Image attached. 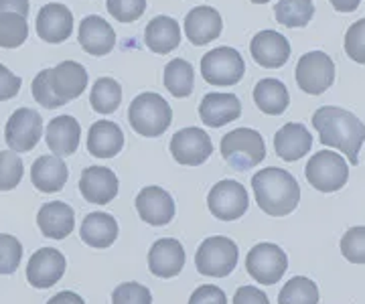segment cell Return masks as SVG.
I'll use <instances>...</instances> for the list:
<instances>
[{
	"instance_id": "d4e9b609",
	"label": "cell",
	"mask_w": 365,
	"mask_h": 304,
	"mask_svg": "<svg viewBox=\"0 0 365 304\" xmlns=\"http://www.w3.org/2000/svg\"><path fill=\"white\" fill-rule=\"evenodd\" d=\"M45 140L55 157H71L81 140V126L73 116H57L49 122Z\"/></svg>"
},
{
	"instance_id": "4dcf8cb0",
	"label": "cell",
	"mask_w": 365,
	"mask_h": 304,
	"mask_svg": "<svg viewBox=\"0 0 365 304\" xmlns=\"http://www.w3.org/2000/svg\"><path fill=\"white\" fill-rule=\"evenodd\" d=\"M163 80H165V88L175 98H189L193 93V88H195V71L187 59L177 57V59L167 63Z\"/></svg>"
},
{
	"instance_id": "6da1fadb",
	"label": "cell",
	"mask_w": 365,
	"mask_h": 304,
	"mask_svg": "<svg viewBox=\"0 0 365 304\" xmlns=\"http://www.w3.org/2000/svg\"><path fill=\"white\" fill-rule=\"evenodd\" d=\"M313 126L323 145L337 148L353 167L359 162V150L365 142V126L355 114L337 106H323L313 114Z\"/></svg>"
},
{
	"instance_id": "603a6c76",
	"label": "cell",
	"mask_w": 365,
	"mask_h": 304,
	"mask_svg": "<svg viewBox=\"0 0 365 304\" xmlns=\"http://www.w3.org/2000/svg\"><path fill=\"white\" fill-rule=\"evenodd\" d=\"M37 225L45 238L66 239L76 227V211L63 201H49L37 213Z\"/></svg>"
},
{
	"instance_id": "9a60e30c",
	"label": "cell",
	"mask_w": 365,
	"mask_h": 304,
	"mask_svg": "<svg viewBox=\"0 0 365 304\" xmlns=\"http://www.w3.org/2000/svg\"><path fill=\"white\" fill-rule=\"evenodd\" d=\"M136 211L148 225L163 227L175 217V201L163 187H144L136 195Z\"/></svg>"
},
{
	"instance_id": "f1b7e54d",
	"label": "cell",
	"mask_w": 365,
	"mask_h": 304,
	"mask_svg": "<svg viewBox=\"0 0 365 304\" xmlns=\"http://www.w3.org/2000/svg\"><path fill=\"white\" fill-rule=\"evenodd\" d=\"M79 236L83 239V243H88L90 248L96 250H106L110 248L118 238V221L110 213H90L83 221Z\"/></svg>"
},
{
	"instance_id": "d6986e66",
	"label": "cell",
	"mask_w": 365,
	"mask_h": 304,
	"mask_svg": "<svg viewBox=\"0 0 365 304\" xmlns=\"http://www.w3.org/2000/svg\"><path fill=\"white\" fill-rule=\"evenodd\" d=\"M79 45L88 55L93 57H104L116 45V33L110 23H106L102 16L90 14L79 23Z\"/></svg>"
},
{
	"instance_id": "9c48e42d",
	"label": "cell",
	"mask_w": 365,
	"mask_h": 304,
	"mask_svg": "<svg viewBox=\"0 0 365 304\" xmlns=\"http://www.w3.org/2000/svg\"><path fill=\"white\" fill-rule=\"evenodd\" d=\"M207 207L213 217H217L222 221H235V219L244 217V213L248 211V191H246V187L234 179L220 181L209 191Z\"/></svg>"
},
{
	"instance_id": "4316f807",
	"label": "cell",
	"mask_w": 365,
	"mask_h": 304,
	"mask_svg": "<svg viewBox=\"0 0 365 304\" xmlns=\"http://www.w3.org/2000/svg\"><path fill=\"white\" fill-rule=\"evenodd\" d=\"M144 43L157 55H169L181 43V27L173 16H155L144 28Z\"/></svg>"
},
{
	"instance_id": "8992f818",
	"label": "cell",
	"mask_w": 365,
	"mask_h": 304,
	"mask_svg": "<svg viewBox=\"0 0 365 304\" xmlns=\"http://www.w3.org/2000/svg\"><path fill=\"white\" fill-rule=\"evenodd\" d=\"M240 251L234 239L213 236L207 238L195 253L197 272L209 278H225L234 272L237 266Z\"/></svg>"
},
{
	"instance_id": "f546056e",
	"label": "cell",
	"mask_w": 365,
	"mask_h": 304,
	"mask_svg": "<svg viewBox=\"0 0 365 304\" xmlns=\"http://www.w3.org/2000/svg\"><path fill=\"white\" fill-rule=\"evenodd\" d=\"M254 102L260 108V112L268 116H280L287 112L290 104V95H288L287 85L280 80L266 78L260 80L254 88Z\"/></svg>"
},
{
	"instance_id": "8fae6325",
	"label": "cell",
	"mask_w": 365,
	"mask_h": 304,
	"mask_svg": "<svg viewBox=\"0 0 365 304\" xmlns=\"http://www.w3.org/2000/svg\"><path fill=\"white\" fill-rule=\"evenodd\" d=\"M43 134V118L31 108H19L11 114L4 128V140L13 152H29L39 145Z\"/></svg>"
},
{
	"instance_id": "83f0119b",
	"label": "cell",
	"mask_w": 365,
	"mask_h": 304,
	"mask_svg": "<svg viewBox=\"0 0 365 304\" xmlns=\"http://www.w3.org/2000/svg\"><path fill=\"white\" fill-rule=\"evenodd\" d=\"M67 177H69V171H67L66 162L61 160V157H55V154H43L33 162V169H31V183L35 185V189H39L41 193L61 191L67 183Z\"/></svg>"
},
{
	"instance_id": "5bb4252c",
	"label": "cell",
	"mask_w": 365,
	"mask_h": 304,
	"mask_svg": "<svg viewBox=\"0 0 365 304\" xmlns=\"http://www.w3.org/2000/svg\"><path fill=\"white\" fill-rule=\"evenodd\" d=\"M88 81V71L78 61H61L57 67L49 69V85L61 106L71 100H78L86 92Z\"/></svg>"
},
{
	"instance_id": "277c9868",
	"label": "cell",
	"mask_w": 365,
	"mask_h": 304,
	"mask_svg": "<svg viewBox=\"0 0 365 304\" xmlns=\"http://www.w3.org/2000/svg\"><path fill=\"white\" fill-rule=\"evenodd\" d=\"M222 157L234 171H248L266 159V145L260 132L235 128L222 138Z\"/></svg>"
},
{
	"instance_id": "c3c4849f",
	"label": "cell",
	"mask_w": 365,
	"mask_h": 304,
	"mask_svg": "<svg viewBox=\"0 0 365 304\" xmlns=\"http://www.w3.org/2000/svg\"><path fill=\"white\" fill-rule=\"evenodd\" d=\"M337 13H353L361 4V0H329Z\"/></svg>"
},
{
	"instance_id": "1f68e13d",
	"label": "cell",
	"mask_w": 365,
	"mask_h": 304,
	"mask_svg": "<svg viewBox=\"0 0 365 304\" xmlns=\"http://www.w3.org/2000/svg\"><path fill=\"white\" fill-rule=\"evenodd\" d=\"M314 14L313 0H278L274 6L276 21L288 28L307 27Z\"/></svg>"
},
{
	"instance_id": "2e32d148",
	"label": "cell",
	"mask_w": 365,
	"mask_h": 304,
	"mask_svg": "<svg viewBox=\"0 0 365 304\" xmlns=\"http://www.w3.org/2000/svg\"><path fill=\"white\" fill-rule=\"evenodd\" d=\"M73 33V14L66 4L49 2L37 14V35L45 43H63Z\"/></svg>"
},
{
	"instance_id": "bcb514c9",
	"label": "cell",
	"mask_w": 365,
	"mask_h": 304,
	"mask_svg": "<svg viewBox=\"0 0 365 304\" xmlns=\"http://www.w3.org/2000/svg\"><path fill=\"white\" fill-rule=\"evenodd\" d=\"M0 13H16L26 19L29 0H0Z\"/></svg>"
},
{
	"instance_id": "836d02e7",
	"label": "cell",
	"mask_w": 365,
	"mask_h": 304,
	"mask_svg": "<svg viewBox=\"0 0 365 304\" xmlns=\"http://www.w3.org/2000/svg\"><path fill=\"white\" fill-rule=\"evenodd\" d=\"M319 288L313 280L304 276H294L288 280L278 294V304H317Z\"/></svg>"
},
{
	"instance_id": "8d00e7d4",
	"label": "cell",
	"mask_w": 365,
	"mask_h": 304,
	"mask_svg": "<svg viewBox=\"0 0 365 304\" xmlns=\"http://www.w3.org/2000/svg\"><path fill=\"white\" fill-rule=\"evenodd\" d=\"M23 260V243L11 234H0V274H14Z\"/></svg>"
},
{
	"instance_id": "ffe728a7",
	"label": "cell",
	"mask_w": 365,
	"mask_h": 304,
	"mask_svg": "<svg viewBox=\"0 0 365 304\" xmlns=\"http://www.w3.org/2000/svg\"><path fill=\"white\" fill-rule=\"evenodd\" d=\"M185 266V248L179 239L163 238L148 251V270L157 278H175Z\"/></svg>"
},
{
	"instance_id": "5b68a950",
	"label": "cell",
	"mask_w": 365,
	"mask_h": 304,
	"mask_svg": "<svg viewBox=\"0 0 365 304\" xmlns=\"http://www.w3.org/2000/svg\"><path fill=\"white\" fill-rule=\"evenodd\" d=\"M304 177L309 185H313L321 193H335L347 185L349 179V164L339 152L321 150L314 152L304 167Z\"/></svg>"
},
{
	"instance_id": "681fc988",
	"label": "cell",
	"mask_w": 365,
	"mask_h": 304,
	"mask_svg": "<svg viewBox=\"0 0 365 304\" xmlns=\"http://www.w3.org/2000/svg\"><path fill=\"white\" fill-rule=\"evenodd\" d=\"M254 4H266V2H270V0H252Z\"/></svg>"
},
{
	"instance_id": "d6a6232c",
	"label": "cell",
	"mask_w": 365,
	"mask_h": 304,
	"mask_svg": "<svg viewBox=\"0 0 365 304\" xmlns=\"http://www.w3.org/2000/svg\"><path fill=\"white\" fill-rule=\"evenodd\" d=\"M90 104L98 114H112L122 104V88L114 78H100L93 83Z\"/></svg>"
},
{
	"instance_id": "e575fe53",
	"label": "cell",
	"mask_w": 365,
	"mask_h": 304,
	"mask_svg": "<svg viewBox=\"0 0 365 304\" xmlns=\"http://www.w3.org/2000/svg\"><path fill=\"white\" fill-rule=\"evenodd\" d=\"M29 37V25L25 16L16 13H0V47L16 49Z\"/></svg>"
},
{
	"instance_id": "7c38bea8",
	"label": "cell",
	"mask_w": 365,
	"mask_h": 304,
	"mask_svg": "<svg viewBox=\"0 0 365 304\" xmlns=\"http://www.w3.org/2000/svg\"><path fill=\"white\" fill-rule=\"evenodd\" d=\"M213 142L211 136L201 128H181L170 138V154L182 167H199L211 157Z\"/></svg>"
},
{
	"instance_id": "60d3db41",
	"label": "cell",
	"mask_w": 365,
	"mask_h": 304,
	"mask_svg": "<svg viewBox=\"0 0 365 304\" xmlns=\"http://www.w3.org/2000/svg\"><path fill=\"white\" fill-rule=\"evenodd\" d=\"M345 53L355 63L365 65V19L355 21L345 33Z\"/></svg>"
},
{
	"instance_id": "ac0fdd59",
	"label": "cell",
	"mask_w": 365,
	"mask_h": 304,
	"mask_svg": "<svg viewBox=\"0 0 365 304\" xmlns=\"http://www.w3.org/2000/svg\"><path fill=\"white\" fill-rule=\"evenodd\" d=\"M79 193L88 203L106 205L118 195L116 172L108 167H88L79 179Z\"/></svg>"
},
{
	"instance_id": "3957f363",
	"label": "cell",
	"mask_w": 365,
	"mask_h": 304,
	"mask_svg": "<svg viewBox=\"0 0 365 304\" xmlns=\"http://www.w3.org/2000/svg\"><path fill=\"white\" fill-rule=\"evenodd\" d=\"M128 122L136 134L146 138H157L169 130L173 122V110L169 102L158 93H138L128 108Z\"/></svg>"
},
{
	"instance_id": "ee69618b",
	"label": "cell",
	"mask_w": 365,
	"mask_h": 304,
	"mask_svg": "<svg viewBox=\"0 0 365 304\" xmlns=\"http://www.w3.org/2000/svg\"><path fill=\"white\" fill-rule=\"evenodd\" d=\"M21 85H23V80L14 75L9 67L0 63V102L13 100L14 95L21 92Z\"/></svg>"
},
{
	"instance_id": "484cf974",
	"label": "cell",
	"mask_w": 365,
	"mask_h": 304,
	"mask_svg": "<svg viewBox=\"0 0 365 304\" xmlns=\"http://www.w3.org/2000/svg\"><path fill=\"white\" fill-rule=\"evenodd\" d=\"M124 148V132L116 122L98 120L88 132V150L91 157L112 159Z\"/></svg>"
},
{
	"instance_id": "7dc6e473",
	"label": "cell",
	"mask_w": 365,
	"mask_h": 304,
	"mask_svg": "<svg viewBox=\"0 0 365 304\" xmlns=\"http://www.w3.org/2000/svg\"><path fill=\"white\" fill-rule=\"evenodd\" d=\"M47 304H86V300L79 294H76V292L63 290L59 292V294H55L53 298H49Z\"/></svg>"
},
{
	"instance_id": "44dd1931",
	"label": "cell",
	"mask_w": 365,
	"mask_h": 304,
	"mask_svg": "<svg viewBox=\"0 0 365 304\" xmlns=\"http://www.w3.org/2000/svg\"><path fill=\"white\" fill-rule=\"evenodd\" d=\"M199 116L205 126L222 128L242 116V104L235 93L211 92L199 104Z\"/></svg>"
},
{
	"instance_id": "f6af8a7d",
	"label": "cell",
	"mask_w": 365,
	"mask_h": 304,
	"mask_svg": "<svg viewBox=\"0 0 365 304\" xmlns=\"http://www.w3.org/2000/svg\"><path fill=\"white\" fill-rule=\"evenodd\" d=\"M234 304H270L266 292L256 286H240L234 296Z\"/></svg>"
},
{
	"instance_id": "74e56055",
	"label": "cell",
	"mask_w": 365,
	"mask_h": 304,
	"mask_svg": "<svg viewBox=\"0 0 365 304\" xmlns=\"http://www.w3.org/2000/svg\"><path fill=\"white\" fill-rule=\"evenodd\" d=\"M341 253L351 264H365V225H357L347 229L341 238Z\"/></svg>"
},
{
	"instance_id": "7402d4cb",
	"label": "cell",
	"mask_w": 365,
	"mask_h": 304,
	"mask_svg": "<svg viewBox=\"0 0 365 304\" xmlns=\"http://www.w3.org/2000/svg\"><path fill=\"white\" fill-rule=\"evenodd\" d=\"M223 31L222 14L211 6H195L185 16V33L187 39L191 41L195 47L207 45L215 41Z\"/></svg>"
},
{
	"instance_id": "7bdbcfd3",
	"label": "cell",
	"mask_w": 365,
	"mask_h": 304,
	"mask_svg": "<svg viewBox=\"0 0 365 304\" xmlns=\"http://www.w3.org/2000/svg\"><path fill=\"white\" fill-rule=\"evenodd\" d=\"M189 304H227V296H225V292L220 286H215V284H203V286H199L191 294Z\"/></svg>"
},
{
	"instance_id": "cb8c5ba5",
	"label": "cell",
	"mask_w": 365,
	"mask_h": 304,
	"mask_svg": "<svg viewBox=\"0 0 365 304\" xmlns=\"http://www.w3.org/2000/svg\"><path fill=\"white\" fill-rule=\"evenodd\" d=\"M311 146H313V136L307 130V126L299 122H288L274 136V150L287 162L302 159L311 150Z\"/></svg>"
},
{
	"instance_id": "ba28073f",
	"label": "cell",
	"mask_w": 365,
	"mask_h": 304,
	"mask_svg": "<svg viewBox=\"0 0 365 304\" xmlns=\"http://www.w3.org/2000/svg\"><path fill=\"white\" fill-rule=\"evenodd\" d=\"M288 268V258L284 250L270 241H262L254 246L246 256V270L256 282L264 286L276 284L284 276Z\"/></svg>"
},
{
	"instance_id": "30bf717a",
	"label": "cell",
	"mask_w": 365,
	"mask_h": 304,
	"mask_svg": "<svg viewBox=\"0 0 365 304\" xmlns=\"http://www.w3.org/2000/svg\"><path fill=\"white\" fill-rule=\"evenodd\" d=\"M335 81V63L323 51L302 55L297 63V83L302 92L311 95L325 93Z\"/></svg>"
},
{
	"instance_id": "d590c367",
	"label": "cell",
	"mask_w": 365,
	"mask_h": 304,
	"mask_svg": "<svg viewBox=\"0 0 365 304\" xmlns=\"http://www.w3.org/2000/svg\"><path fill=\"white\" fill-rule=\"evenodd\" d=\"M23 172L25 164L16 152H0V191H13L23 181Z\"/></svg>"
},
{
	"instance_id": "b9f144b4",
	"label": "cell",
	"mask_w": 365,
	"mask_h": 304,
	"mask_svg": "<svg viewBox=\"0 0 365 304\" xmlns=\"http://www.w3.org/2000/svg\"><path fill=\"white\" fill-rule=\"evenodd\" d=\"M31 93H33L35 102L43 108H47V110L61 108V102L55 98L51 85H49V69H43L35 75V80L31 83Z\"/></svg>"
},
{
	"instance_id": "ab89813d",
	"label": "cell",
	"mask_w": 365,
	"mask_h": 304,
	"mask_svg": "<svg viewBox=\"0 0 365 304\" xmlns=\"http://www.w3.org/2000/svg\"><path fill=\"white\" fill-rule=\"evenodd\" d=\"M106 9L118 23H134L146 11V0H108Z\"/></svg>"
},
{
	"instance_id": "f35d334b",
	"label": "cell",
	"mask_w": 365,
	"mask_h": 304,
	"mask_svg": "<svg viewBox=\"0 0 365 304\" xmlns=\"http://www.w3.org/2000/svg\"><path fill=\"white\" fill-rule=\"evenodd\" d=\"M112 304H153V294L138 282H122L112 292Z\"/></svg>"
},
{
	"instance_id": "e0dca14e",
	"label": "cell",
	"mask_w": 365,
	"mask_h": 304,
	"mask_svg": "<svg viewBox=\"0 0 365 304\" xmlns=\"http://www.w3.org/2000/svg\"><path fill=\"white\" fill-rule=\"evenodd\" d=\"M250 53L258 65L266 69H278V67L287 65L288 57H290V43L284 35L266 28L252 39Z\"/></svg>"
},
{
	"instance_id": "7a4b0ae2",
	"label": "cell",
	"mask_w": 365,
	"mask_h": 304,
	"mask_svg": "<svg viewBox=\"0 0 365 304\" xmlns=\"http://www.w3.org/2000/svg\"><path fill=\"white\" fill-rule=\"evenodd\" d=\"M252 189L256 203L270 217H284L297 209L300 201V187L297 179L284 169L268 167L252 177Z\"/></svg>"
},
{
	"instance_id": "52a82bcc",
	"label": "cell",
	"mask_w": 365,
	"mask_h": 304,
	"mask_svg": "<svg viewBox=\"0 0 365 304\" xmlns=\"http://www.w3.org/2000/svg\"><path fill=\"white\" fill-rule=\"evenodd\" d=\"M246 73L244 57L234 47H215L201 57V75L215 88H230L240 83Z\"/></svg>"
},
{
	"instance_id": "4fadbf2b",
	"label": "cell",
	"mask_w": 365,
	"mask_h": 304,
	"mask_svg": "<svg viewBox=\"0 0 365 304\" xmlns=\"http://www.w3.org/2000/svg\"><path fill=\"white\" fill-rule=\"evenodd\" d=\"M67 260L66 256L55 248H41L37 250L26 266V280L35 288H51L63 274H66Z\"/></svg>"
}]
</instances>
